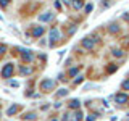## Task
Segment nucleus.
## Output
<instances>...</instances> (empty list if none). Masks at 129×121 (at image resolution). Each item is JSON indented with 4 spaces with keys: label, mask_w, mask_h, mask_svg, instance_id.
Returning a JSON list of instances; mask_svg holds the SVG:
<instances>
[{
    "label": "nucleus",
    "mask_w": 129,
    "mask_h": 121,
    "mask_svg": "<svg viewBox=\"0 0 129 121\" xmlns=\"http://www.w3.org/2000/svg\"><path fill=\"white\" fill-rule=\"evenodd\" d=\"M82 47L87 48V50H92V48L95 47V39H92V37H84V39H82Z\"/></svg>",
    "instance_id": "nucleus-3"
},
{
    "label": "nucleus",
    "mask_w": 129,
    "mask_h": 121,
    "mask_svg": "<svg viewBox=\"0 0 129 121\" xmlns=\"http://www.w3.org/2000/svg\"><path fill=\"white\" fill-rule=\"evenodd\" d=\"M23 118L24 119H36V115H34V113H27V115H24Z\"/></svg>",
    "instance_id": "nucleus-14"
},
{
    "label": "nucleus",
    "mask_w": 129,
    "mask_h": 121,
    "mask_svg": "<svg viewBox=\"0 0 129 121\" xmlns=\"http://www.w3.org/2000/svg\"><path fill=\"white\" fill-rule=\"evenodd\" d=\"M113 55H115V56H118V58H119V56H123V52H121L119 48H115V50H113Z\"/></svg>",
    "instance_id": "nucleus-15"
},
{
    "label": "nucleus",
    "mask_w": 129,
    "mask_h": 121,
    "mask_svg": "<svg viewBox=\"0 0 129 121\" xmlns=\"http://www.w3.org/2000/svg\"><path fill=\"white\" fill-rule=\"evenodd\" d=\"M19 71H21V74H31V73H32V70H31V68H26V66H23Z\"/></svg>",
    "instance_id": "nucleus-12"
},
{
    "label": "nucleus",
    "mask_w": 129,
    "mask_h": 121,
    "mask_svg": "<svg viewBox=\"0 0 129 121\" xmlns=\"http://www.w3.org/2000/svg\"><path fill=\"white\" fill-rule=\"evenodd\" d=\"M60 37H61V34H60L58 29H52V31H50V39H52V40H58Z\"/></svg>",
    "instance_id": "nucleus-8"
},
{
    "label": "nucleus",
    "mask_w": 129,
    "mask_h": 121,
    "mask_svg": "<svg viewBox=\"0 0 129 121\" xmlns=\"http://www.w3.org/2000/svg\"><path fill=\"white\" fill-rule=\"evenodd\" d=\"M82 7H84L82 0H74V2H73V8H74V10H81Z\"/></svg>",
    "instance_id": "nucleus-9"
},
{
    "label": "nucleus",
    "mask_w": 129,
    "mask_h": 121,
    "mask_svg": "<svg viewBox=\"0 0 129 121\" xmlns=\"http://www.w3.org/2000/svg\"><path fill=\"white\" fill-rule=\"evenodd\" d=\"M8 3H10V0H0V7H3V8H5Z\"/></svg>",
    "instance_id": "nucleus-20"
},
{
    "label": "nucleus",
    "mask_w": 129,
    "mask_h": 121,
    "mask_svg": "<svg viewBox=\"0 0 129 121\" xmlns=\"http://www.w3.org/2000/svg\"><path fill=\"white\" fill-rule=\"evenodd\" d=\"M53 87H55V81H52V79H44L42 82H40V89L45 90V92H50Z\"/></svg>",
    "instance_id": "nucleus-1"
},
{
    "label": "nucleus",
    "mask_w": 129,
    "mask_h": 121,
    "mask_svg": "<svg viewBox=\"0 0 129 121\" xmlns=\"http://www.w3.org/2000/svg\"><path fill=\"white\" fill-rule=\"evenodd\" d=\"M23 60L27 63H31L32 60H34V55L31 53V50H23Z\"/></svg>",
    "instance_id": "nucleus-6"
},
{
    "label": "nucleus",
    "mask_w": 129,
    "mask_h": 121,
    "mask_svg": "<svg viewBox=\"0 0 129 121\" xmlns=\"http://www.w3.org/2000/svg\"><path fill=\"white\" fill-rule=\"evenodd\" d=\"M95 116H97V115H90V116H89V118H87L86 121H95Z\"/></svg>",
    "instance_id": "nucleus-23"
},
{
    "label": "nucleus",
    "mask_w": 129,
    "mask_h": 121,
    "mask_svg": "<svg viewBox=\"0 0 129 121\" xmlns=\"http://www.w3.org/2000/svg\"><path fill=\"white\" fill-rule=\"evenodd\" d=\"M11 74H13V65H11V63H7L5 66H3V70H2V78L8 79Z\"/></svg>",
    "instance_id": "nucleus-2"
},
{
    "label": "nucleus",
    "mask_w": 129,
    "mask_h": 121,
    "mask_svg": "<svg viewBox=\"0 0 129 121\" xmlns=\"http://www.w3.org/2000/svg\"><path fill=\"white\" fill-rule=\"evenodd\" d=\"M66 94H68V90H66V89H60V92H58L56 95H58V97H63V95H66Z\"/></svg>",
    "instance_id": "nucleus-18"
},
{
    "label": "nucleus",
    "mask_w": 129,
    "mask_h": 121,
    "mask_svg": "<svg viewBox=\"0 0 129 121\" xmlns=\"http://www.w3.org/2000/svg\"><path fill=\"white\" fill-rule=\"evenodd\" d=\"M81 116H82V113L78 111V113L74 115V118H73V121H81Z\"/></svg>",
    "instance_id": "nucleus-17"
},
{
    "label": "nucleus",
    "mask_w": 129,
    "mask_h": 121,
    "mask_svg": "<svg viewBox=\"0 0 129 121\" xmlns=\"http://www.w3.org/2000/svg\"><path fill=\"white\" fill-rule=\"evenodd\" d=\"M10 84H11V86H13V87H18V86H19V84H18V82H16V81H11V82H10Z\"/></svg>",
    "instance_id": "nucleus-26"
},
{
    "label": "nucleus",
    "mask_w": 129,
    "mask_h": 121,
    "mask_svg": "<svg viewBox=\"0 0 129 121\" xmlns=\"http://www.w3.org/2000/svg\"><path fill=\"white\" fill-rule=\"evenodd\" d=\"M116 70V66H108V73H113Z\"/></svg>",
    "instance_id": "nucleus-24"
},
{
    "label": "nucleus",
    "mask_w": 129,
    "mask_h": 121,
    "mask_svg": "<svg viewBox=\"0 0 129 121\" xmlns=\"http://www.w3.org/2000/svg\"><path fill=\"white\" fill-rule=\"evenodd\" d=\"M115 102L116 103H126V102H129V97L126 94H116L115 95Z\"/></svg>",
    "instance_id": "nucleus-4"
},
{
    "label": "nucleus",
    "mask_w": 129,
    "mask_h": 121,
    "mask_svg": "<svg viewBox=\"0 0 129 121\" xmlns=\"http://www.w3.org/2000/svg\"><path fill=\"white\" fill-rule=\"evenodd\" d=\"M16 111H18V107H16V105H13V107H10V108H8L7 115H8V116H11V115H13V113H16Z\"/></svg>",
    "instance_id": "nucleus-11"
},
{
    "label": "nucleus",
    "mask_w": 129,
    "mask_h": 121,
    "mask_svg": "<svg viewBox=\"0 0 129 121\" xmlns=\"http://www.w3.org/2000/svg\"><path fill=\"white\" fill-rule=\"evenodd\" d=\"M78 74V68H71L70 70V76H76Z\"/></svg>",
    "instance_id": "nucleus-19"
},
{
    "label": "nucleus",
    "mask_w": 129,
    "mask_h": 121,
    "mask_svg": "<svg viewBox=\"0 0 129 121\" xmlns=\"http://www.w3.org/2000/svg\"><path fill=\"white\" fill-rule=\"evenodd\" d=\"M61 2H63V3H66V5H70V3H71V0H61Z\"/></svg>",
    "instance_id": "nucleus-27"
},
{
    "label": "nucleus",
    "mask_w": 129,
    "mask_h": 121,
    "mask_svg": "<svg viewBox=\"0 0 129 121\" xmlns=\"http://www.w3.org/2000/svg\"><path fill=\"white\" fill-rule=\"evenodd\" d=\"M70 107H71V108H79V107H81V102L74 99V100H71V102H70Z\"/></svg>",
    "instance_id": "nucleus-10"
},
{
    "label": "nucleus",
    "mask_w": 129,
    "mask_h": 121,
    "mask_svg": "<svg viewBox=\"0 0 129 121\" xmlns=\"http://www.w3.org/2000/svg\"><path fill=\"white\" fill-rule=\"evenodd\" d=\"M42 34H44V27L42 26H36L34 29H32V36H34V37H40Z\"/></svg>",
    "instance_id": "nucleus-7"
},
{
    "label": "nucleus",
    "mask_w": 129,
    "mask_h": 121,
    "mask_svg": "<svg viewBox=\"0 0 129 121\" xmlns=\"http://www.w3.org/2000/svg\"><path fill=\"white\" fill-rule=\"evenodd\" d=\"M74 82H76V84H81V82H82V78H76Z\"/></svg>",
    "instance_id": "nucleus-25"
},
{
    "label": "nucleus",
    "mask_w": 129,
    "mask_h": 121,
    "mask_svg": "<svg viewBox=\"0 0 129 121\" xmlns=\"http://www.w3.org/2000/svg\"><path fill=\"white\" fill-rule=\"evenodd\" d=\"M5 50H7V47H5V45H0V55L5 53Z\"/></svg>",
    "instance_id": "nucleus-22"
},
{
    "label": "nucleus",
    "mask_w": 129,
    "mask_h": 121,
    "mask_svg": "<svg viewBox=\"0 0 129 121\" xmlns=\"http://www.w3.org/2000/svg\"><path fill=\"white\" fill-rule=\"evenodd\" d=\"M53 18V13L52 11H45V13H42L39 16V21L40 23H45V21H50V19Z\"/></svg>",
    "instance_id": "nucleus-5"
},
{
    "label": "nucleus",
    "mask_w": 129,
    "mask_h": 121,
    "mask_svg": "<svg viewBox=\"0 0 129 121\" xmlns=\"http://www.w3.org/2000/svg\"><path fill=\"white\" fill-rule=\"evenodd\" d=\"M121 87L124 89V90H129V79H126L123 84H121Z\"/></svg>",
    "instance_id": "nucleus-16"
},
{
    "label": "nucleus",
    "mask_w": 129,
    "mask_h": 121,
    "mask_svg": "<svg viewBox=\"0 0 129 121\" xmlns=\"http://www.w3.org/2000/svg\"><path fill=\"white\" fill-rule=\"evenodd\" d=\"M118 31V26H116V24H111L110 26V32H116Z\"/></svg>",
    "instance_id": "nucleus-21"
},
{
    "label": "nucleus",
    "mask_w": 129,
    "mask_h": 121,
    "mask_svg": "<svg viewBox=\"0 0 129 121\" xmlns=\"http://www.w3.org/2000/svg\"><path fill=\"white\" fill-rule=\"evenodd\" d=\"M84 10H86V13H90V11L94 10V5H92V3H87V5L84 7Z\"/></svg>",
    "instance_id": "nucleus-13"
}]
</instances>
